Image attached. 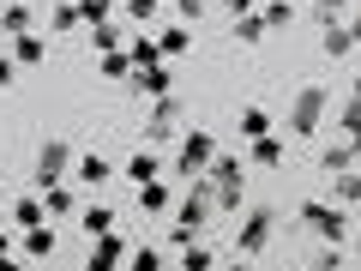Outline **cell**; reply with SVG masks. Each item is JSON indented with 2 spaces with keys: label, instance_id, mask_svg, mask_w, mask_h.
Wrapping results in <instances>:
<instances>
[{
  "label": "cell",
  "instance_id": "1",
  "mask_svg": "<svg viewBox=\"0 0 361 271\" xmlns=\"http://www.w3.org/2000/svg\"><path fill=\"white\" fill-rule=\"evenodd\" d=\"M223 145H217V133H205V127H187L180 133V145H175V163H169V175L187 187V181H199L211 169V157H217Z\"/></svg>",
  "mask_w": 361,
  "mask_h": 271
},
{
  "label": "cell",
  "instance_id": "2",
  "mask_svg": "<svg viewBox=\"0 0 361 271\" xmlns=\"http://www.w3.org/2000/svg\"><path fill=\"white\" fill-rule=\"evenodd\" d=\"M73 145L66 139H42L37 145V169H30V193H42V187H54V181H66L73 175Z\"/></svg>",
  "mask_w": 361,
  "mask_h": 271
},
{
  "label": "cell",
  "instance_id": "3",
  "mask_svg": "<svg viewBox=\"0 0 361 271\" xmlns=\"http://www.w3.org/2000/svg\"><path fill=\"white\" fill-rule=\"evenodd\" d=\"M319 121H325V85H301L295 103H289V133H295V139H313Z\"/></svg>",
  "mask_w": 361,
  "mask_h": 271
},
{
  "label": "cell",
  "instance_id": "4",
  "mask_svg": "<svg viewBox=\"0 0 361 271\" xmlns=\"http://www.w3.org/2000/svg\"><path fill=\"white\" fill-rule=\"evenodd\" d=\"M301 223H307L313 235H325V241H349V217H343V205H331V199H307L301 205Z\"/></svg>",
  "mask_w": 361,
  "mask_h": 271
},
{
  "label": "cell",
  "instance_id": "5",
  "mask_svg": "<svg viewBox=\"0 0 361 271\" xmlns=\"http://www.w3.org/2000/svg\"><path fill=\"white\" fill-rule=\"evenodd\" d=\"M271 229H277V211H271V205H259V211H247V223H241V235H235V247H241V259H253V253H265V247H271Z\"/></svg>",
  "mask_w": 361,
  "mask_h": 271
},
{
  "label": "cell",
  "instance_id": "6",
  "mask_svg": "<svg viewBox=\"0 0 361 271\" xmlns=\"http://www.w3.org/2000/svg\"><path fill=\"white\" fill-rule=\"evenodd\" d=\"M145 139H180V97L169 90V97H151V121H145Z\"/></svg>",
  "mask_w": 361,
  "mask_h": 271
},
{
  "label": "cell",
  "instance_id": "7",
  "mask_svg": "<svg viewBox=\"0 0 361 271\" xmlns=\"http://www.w3.org/2000/svg\"><path fill=\"white\" fill-rule=\"evenodd\" d=\"M90 241H97V247H90L85 271H121V259L133 253V241H127V235H115V229H109V235H90Z\"/></svg>",
  "mask_w": 361,
  "mask_h": 271
},
{
  "label": "cell",
  "instance_id": "8",
  "mask_svg": "<svg viewBox=\"0 0 361 271\" xmlns=\"http://www.w3.org/2000/svg\"><path fill=\"white\" fill-rule=\"evenodd\" d=\"M127 85H133V97H169V90H175V66H133L127 73Z\"/></svg>",
  "mask_w": 361,
  "mask_h": 271
},
{
  "label": "cell",
  "instance_id": "9",
  "mask_svg": "<svg viewBox=\"0 0 361 271\" xmlns=\"http://www.w3.org/2000/svg\"><path fill=\"white\" fill-rule=\"evenodd\" d=\"M13 247H18L25 265H42V259L54 253V229H49V223H37V229H13Z\"/></svg>",
  "mask_w": 361,
  "mask_h": 271
},
{
  "label": "cell",
  "instance_id": "10",
  "mask_svg": "<svg viewBox=\"0 0 361 271\" xmlns=\"http://www.w3.org/2000/svg\"><path fill=\"white\" fill-rule=\"evenodd\" d=\"M151 42H157V61H163V66H175V61H187V49H193V30H187V25L175 18V25H163Z\"/></svg>",
  "mask_w": 361,
  "mask_h": 271
},
{
  "label": "cell",
  "instance_id": "11",
  "mask_svg": "<svg viewBox=\"0 0 361 271\" xmlns=\"http://www.w3.org/2000/svg\"><path fill=\"white\" fill-rule=\"evenodd\" d=\"M247 181V163L235 151H217L211 157V169H205V187H241Z\"/></svg>",
  "mask_w": 361,
  "mask_h": 271
},
{
  "label": "cell",
  "instance_id": "12",
  "mask_svg": "<svg viewBox=\"0 0 361 271\" xmlns=\"http://www.w3.org/2000/svg\"><path fill=\"white\" fill-rule=\"evenodd\" d=\"M6 42H13V54H6L13 66H42V61H49V42H42L37 30H25V37H6Z\"/></svg>",
  "mask_w": 361,
  "mask_h": 271
},
{
  "label": "cell",
  "instance_id": "13",
  "mask_svg": "<svg viewBox=\"0 0 361 271\" xmlns=\"http://www.w3.org/2000/svg\"><path fill=\"white\" fill-rule=\"evenodd\" d=\"M73 175H78V187H103L115 169H109V157H97V151H78L73 157Z\"/></svg>",
  "mask_w": 361,
  "mask_h": 271
},
{
  "label": "cell",
  "instance_id": "14",
  "mask_svg": "<svg viewBox=\"0 0 361 271\" xmlns=\"http://www.w3.org/2000/svg\"><path fill=\"white\" fill-rule=\"evenodd\" d=\"M169 205H175V187H169L163 175H157V181H139V211H151V217H163Z\"/></svg>",
  "mask_w": 361,
  "mask_h": 271
},
{
  "label": "cell",
  "instance_id": "15",
  "mask_svg": "<svg viewBox=\"0 0 361 271\" xmlns=\"http://www.w3.org/2000/svg\"><path fill=\"white\" fill-rule=\"evenodd\" d=\"M37 199H42V217H49V223H54V217H66V211H78V193L66 187V181H54V187H42Z\"/></svg>",
  "mask_w": 361,
  "mask_h": 271
},
{
  "label": "cell",
  "instance_id": "16",
  "mask_svg": "<svg viewBox=\"0 0 361 271\" xmlns=\"http://www.w3.org/2000/svg\"><path fill=\"white\" fill-rule=\"evenodd\" d=\"M6 217H13V229H37V223H49V217H42V199H37V193H18L13 205H6Z\"/></svg>",
  "mask_w": 361,
  "mask_h": 271
},
{
  "label": "cell",
  "instance_id": "17",
  "mask_svg": "<svg viewBox=\"0 0 361 271\" xmlns=\"http://www.w3.org/2000/svg\"><path fill=\"white\" fill-rule=\"evenodd\" d=\"M30 0H6V6H0V37H25L30 30Z\"/></svg>",
  "mask_w": 361,
  "mask_h": 271
},
{
  "label": "cell",
  "instance_id": "18",
  "mask_svg": "<svg viewBox=\"0 0 361 271\" xmlns=\"http://www.w3.org/2000/svg\"><path fill=\"white\" fill-rule=\"evenodd\" d=\"M121 42H127V30H121L115 18H109V25H90V30H85V49H90V54H109V49H121Z\"/></svg>",
  "mask_w": 361,
  "mask_h": 271
},
{
  "label": "cell",
  "instance_id": "19",
  "mask_svg": "<svg viewBox=\"0 0 361 271\" xmlns=\"http://www.w3.org/2000/svg\"><path fill=\"white\" fill-rule=\"evenodd\" d=\"M211 265H217L211 241H199V235H193V241H180V271H211Z\"/></svg>",
  "mask_w": 361,
  "mask_h": 271
},
{
  "label": "cell",
  "instance_id": "20",
  "mask_svg": "<svg viewBox=\"0 0 361 271\" xmlns=\"http://www.w3.org/2000/svg\"><path fill=\"white\" fill-rule=\"evenodd\" d=\"M97 73H103L109 85H127V73H133V61H127V49H109V54H97Z\"/></svg>",
  "mask_w": 361,
  "mask_h": 271
},
{
  "label": "cell",
  "instance_id": "21",
  "mask_svg": "<svg viewBox=\"0 0 361 271\" xmlns=\"http://www.w3.org/2000/svg\"><path fill=\"white\" fill-rule=\"evenodd\" d=\"M73 30H78V6L73 0H54L49 6V37H73Z\"/></svg>",
  "mask_w": 361,
  "mask_h": 271
},
{
  "label": "cell",
  "instance_id": "22",
  "mask_svg": "<svg viewBox=\"0 0 361 271\" xmlns=\"http://www.w3.org/2000/svg\"><path fill=\"white\" fill-rule=\"evenodd\" d=\"M331 205H361V175H355V169L331 175Z\"/></svg>",
  "mask_w": 361,
  "mask_h": 271
},
{
  "label": "cell",
  "instance_id": "23",
  "mask_svg": "<svg viewBox=\"0 0 361 271\" xmlns=\"http://www.w3.org/2000/svg\"><path fill=\"white\" fill-rule=\"evenodd\" d=\"M121 49H127L133 66H157V42L145 37V30H127V42H121Z\"/></svg>",
  "mask_w": 361,
  "mask_h": 271
},
{
  "label": "cell",
  "instance_id": "24",
  "mask_svg": "<svg viewBox=\"0 0 361 271\" xmlns=\"http://www.w3.org/2000/svg\"><path fill=\"white\" fill-rule=\"evenodd\" d=\"M253 13H259V25H265V30H283L289 18H295V6H289V0H259Z\"/></svg>",
  "mask_w": 361,
  "mask_h": 271
},
{
  "label": "cell",
  "instance_id": "25",
  "mask_svg": "<svg viewBox=\"0 0 361 271\" xmlns=\"http://www.w3.org/2000/svg\"><path fill=\"white\" fill-rule=\"evenodd\" d=\"M157 6H163V0H121V18H127V30H145L157 18Z\"/></svg>",
  "mask_w": 361,
  "mask_h": 271
},
{
  "label": "cell",
  "instance_id": "26",
  "mask_svg": "<svg viewBox=\"0 0 361 271\" xmlns=\"http://www.w3.org/2000/svg\"><path fill=\"white\" fill-rule=\"evenodd\" d=\"M343 169H355L349 145H319V175H343Z\"/></svg>",
  "mask_w": 361,
  "mask_h": 271
},
{
  "label": "cell",
  "instance_id": "27",
  "mask_svg": "<svg viewBox=\"0 0 361 271\" xmlns=\"http://www.w3.org/2000/svg\"><path fill=\"white\" fill-rule=\"evenodd\" d=\"M157 175H163L157 151H133V157H127V181H157Z\"/></svg>",
  "mask_w": 361,
  "mask_h": 271
},
{
  "label": "cell",
  "instance_id": "28",
  "mask_svg": "<svg viewBox=\"0 0 361 271\" xmlns=\"http://www.w3.org/2000/svg\"><path fill=\"white\" fill-rule=\"evenodd\" d=\"M253 163H259V169H277V163H283V139H277V133L253 139Z\"/></svg>",
  "mask_w": 361,
  "mask_h": 271
},
{
  "label": "cell",
  "instance_id": "29",
  "mask_svg": "<svg viewBox=\"0 0 361 271\" xmlns=\"http://www.w3.org/2000/svg\"><path fill=\"white\" fill-rule=\"evenodd\" d=\"M73 6H78V30L109 25V18H115V6H103V0H73Z\"/></svg>",
  "mask_w": 361,
  "mask_h": 271
},
{
  "label": "cell",
  "instance_id": "30",
  "mask_svg": "<svg viewBox=\"0 0 361 271\" xmlns=\"http://www.w3.org/2000/svg\"><path fill=\"white\" fill-rule=\"evenodd\" d=\"M235 42H247V49H253V42H265V25H259V13H247V18H235Z\"/></svg>",
  "mask_w": 361,
  "mask_h": 271
},
{
  "label": "cell",
  "instance_id": "31",
  "mask_svg": "<svg viewBox=\"0 0 361 271\" xmlns=\"http://www.w3.org/2000/svg\"><path fill=\"white\" fill-rule=\"evenodd\" d=\"M115 229V211L109 205H85V235H109Z\"/></svg>",
  "mask_w": 361,
  "mask_h": 271
},
{
  "label": "cell",
  "instance_id": "32",
  "mask_svg": "<svg viewBox=\"0 0 361 271\" xmlns=\"http://www.w3.org/2000/svg\"><path fill=\"white\" fill-rule=\"evenodd\" d=\"M265 133H271V115L265 109H247L241 115V139H265Z\"/></svg>",
  "mask_w": 361,
  "mask_h": 271
},
{
  "label": "cell",
  "instance_id": "33",
  "mask_svg": "<svg viewBox=\"0 0 361 271\" xmlns=\"http://www.w3.org/2000/svg\"><path fill=\"white\" fill-rule=\"evenodd\" d=\"M355 42H349V30L343 25H325V54H349Z\"/></svg>",
  "mask_w": 361,
  "mask_h": 271
},
{
  "label": "cell",
  "instance_id": "34",
  "mask_svg": "<svg viewBox=\"0 0 361 271\" xmlns=\"http://www.w3.org/2000/svg\"><path fill=\"white\" fill-rule=\"evenodd\" d=\"M133 271H163V253H157V247H133Z\"/></svg>",
  "mask_w": 361,
  "mask_h": 271
},
{
  "label": "cell",
  "instance_id": "35",
  "mask_svg": "<svg viewBox=\"0 0 361 271\" xmlns=\"http://www.w3.org/2000/svg\"><path fill=\"white\" fill-rule=\"evenodd\" d=\"M337 265H343V247H331V241H325L319 253H313V271H337Z\"/></svg>",
  "mask_w": 361,
  "mask_h": 271
},
{
  "label": "cell",
  "instance_id": "36",
  "mask_svg": "<svg viewBox=\"0 0 361 271\" xmlns=\"http://www.w3.org/2000/svg\"><path fill=\"white\" fill-rule=\"evenodd\" d=\"M343 6H349V0H313V18H319V25H337Z\"/></svg>",
  "mask_w": 361,
  "mask_h": 271
},
{
  "label": "cell",
  "instance_id": "37",
  "mask_svg": "<svg viewBox=\"0 0 361 271\" xmlns=\"http://www.w3.org/2000/svg\"><path fill=\"white\" fill-rule=\"evenodd\" d=\"M205 6H211V0H175V18H180V25H187V18H199V13H205Z\"/></svg>",
  "mask_w": 361,
  "mask_h": 271
},
{
  "label": "cell",
  "instance_id": "38",
  "mask_svg": "<svg viewBox=\"0 0 361 271\" xmlns=\"http://www.w3.org/2000/svg\"><path fill=\"white\" fill-rule=\"evenodd\" d=\"M343 133H361V103H355V97L343 103Z\"/></svg>",
  "mask_w": 361,
  "mask_h": 271
},
{
  "label": "cell",
  "instance_id": "39",
  "mask_svg": "<svg viewBox=\"0 0 361 271\" xmlns=\"http://www.w3.org/2000/svg\"><path fill=\"white\" fill-rule=\"evenodd\" d=\"M13 78H18V66L6 61V54H0V90H13Z\"/></svg>",
  "mask_w": 361,
  "mask_h": 271
},
{
  "label": "cell",
  "instance_id": "40",
  "mask_svg": "<svg viewBox=\"0 0 361 271\" xmlns=\"http://www.w3.org/2000/svg\"><path fill=\"white\" fill-rule=\"evenodd\" d=\"M223 6H229V18H247V13L259 6V0H223Z\"/></svg>",
  "mask_w": 361,
  "mask_h": 271
},
{
  "label": "cell",
  "instance_id": "41",
  "mask_svg": "<svg viewBox=\"0 0 361 271\" xmlns=\"http://www.w3.org/2000/svg\"><path fill=\"white\" fill-rule=\"evenodd\" d=\"M0 271H25V259H18V253H0Z\"/></svg>",
  "mask_w": 361,
  "mask_h": 271
},
{
  "label": "cell",
  "instance_id": "42",
  "mask_svg": "<svg viewBox=\"0 0 361 271\" xmlns=\"http://www.w3.org/2000/svg\"><path fill=\"white\" fill-rule=\"evenodd\" d=\"M343 30H349V42H355V49H361V18H349Z\"/></svg>",
  "mask_w": 361,
  "mask_h": 271
},
{
  "label": "cell",
  "instance_id": "43",
  "mask_svg": "<svg viewBox=\"0 0 361 271\" xmlns=\"http://www.w3.org/2000/svg\"><path fill=\"white\" fill-rule=\"evenodd\" d=\"M349 157H355V163H361V133H349Z\"/></svg>",
  "mask_w": 361,
  "mask_h": 271
},
{
  "label": "cell",
  "instance_id": "44",
  "mask_svg": "<svg viewBox=\"0 0 361 271\" xmlns=\"http://www.w3.org/2000/svg\"><path fill=\"white\" fill-rule=\"evenodd\" d=\"M223 271H253V259H229V265H223Z\"/></svg>",
  "mask_w": 361,
  "mask_h": 271
},
{
  "label": "cell",
  "instance_id": "45",
  "mask_svg": "<svg viewBox=\"0 0 361 271\" xmlns=\"http://www.w3.org/2000/svg\"><path fill=\"white\" fill-rule=\"evenodd\" d=\"M0 253H13V235H0Z\"/></svg>",
  "mask_w": 361,
  "mask_h": 271
},
{
  "label": "cell",
  "instance_id": "46",
  "mask_svg": "<svg viewBox=\"0 0 361 271\" xmlns=\"http://www.w3.org/2000/svg\"><path fill=\"white\" fill-rule=\"evenodd\" d=\"M349 97H355V103H361V73H355V90H349Z\"/></svg>",
  "mask_w": 361,
  "mask_h": 271
},
{
  "label": "cell",
  "instance_id": "47",
  "mask_svg": "<svg viewBox=\"0 0 361 271\" xmlns=\"http://www.w3.org/2000/svg\"><path fill=\"white\" fill-rule=\"evenodd\" d=\"M349 247H355V253H361V229H355V241H349Z\"/></svg>",
  "mask_w": 361,
  "mask_h": 271
},
{
  "label": "cell",
  "instance_id": "48",
  "mask_svg": "<svg viewBox=\"0 0 361 271\" xmlns=\"http://www.w3.org/2000/svg\"><path fill=\"white\" fill-rule=\"evenodd\" d=\"M0 211H6V187H0Z\"/></svg>",
  "mask_w": 361,
  "mask_h": 271
},
{
  "label": "cell",
  "instance_id": "49",
  "mask_svg": "<svg viewBox=\"0 0 361 271\" xmlns=\"http://www.w3.org/2000/svg\"><path fill=\"white\" fill-rule=\"evenodd\" d=\"M25 271H42V265H25Z\"/></svg>",
  "mask_w": 361,
  "mask_h": 271
},
{
  "label": "cell",
  "instance_id": "50",
  "mask_svg": "<svg viewBox=\"0 0 361 271\" xmlns=\"http://www.w3.org/2000/svg\"><path fill=\"white\" fill-rule=\"evenodd\" d=\"M103 6H115V0H103Z\"/></svg>",
  "mask_w": 361,
  "mask_h": 271
}]
</instances>
